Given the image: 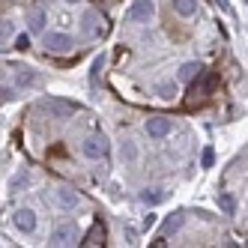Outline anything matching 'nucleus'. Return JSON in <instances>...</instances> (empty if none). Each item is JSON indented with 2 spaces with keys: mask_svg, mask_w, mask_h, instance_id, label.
<instances>
[{
  "mask_svg": "<svg viewBox=\"0 0 248 248\" xmlns=\"http://www.w3.org/2000/svg\"><path fill=\"white\" fill-rule=\"evenodd\" d=\"M153 12H155L153 0H135V3L126 9V21L129 24H147L153 18Z\"/></svg>",
  "mask_w": 248,
  "mask_h": 248,
  "instance_id": "obj_1",
  "label": "nucleus"
},
{
  "mask_svg": "<svg viewBox=\"0 0 248 248\" xmlns=\"http://www.w3.org/2000/svg\"><path fill=\"white\" fill-rule=\"evenodd\" d=\"M81 155L84 158H102V155H108V138H105V135H90L81 144Z\"/></svg>",
  "mask_w": 248,
  "mask_h": 248,
  "instance_id": "obj_2",
  "label": "nucleus"
},
{
  "mask_svg": "<svg viewBox=\"0 0 248 248\" xmlns=\"http://www.w3.org/2000/svg\"><path fill=\"white\" fill-rule=\"evenodd\" d=\"M75 242H78V227H75L72 221L57 224L54 233H51V245H57V248H63V245H75Z\"/></svg>",
  "mask_w": 248,
  "mask_h": 248,
  "instance_id": "obj_3",
  "label": "nucleus"
},
{
  "mask_svg": "<svg viewBox=\"0 0 248 248\" xmlns=\"http://www.w3.org/2000/svg\"><path fill=\"white\" fill-rule=\"evenodd\" d=\"M78 203H81V194L75 188H69V186L54 188V206L57 209H75Z\"/></svg>",
  "mask_w": 248,
  "mask_h": 248,
  "instance_id": "obj_4",
  "label": "nucleus"
},
{
  "mask_svg": "<svg viewBox=\"0 0 248 248\" xmlns=\"http://www.w3.org/2000/svg\"><path fill=\"white\" fill-rule=\"evenodd\" d=\"M12 224L21 230V233H33V230H36V212L33 209H18L12 216Z\"/></svg>",
  "mask_w": 248,
  "mask_h": 248,
  "instance_id": "obj_5",
  "label": "nucleus"
},
{
  "mask_svg": "<svg viewBox=\"0 0 248 248\" xmlns=\"http://www.w3.org/2000/svg\"><path fill=\"white\" fill-rule=\"evenodd\" d=\"M45 48L51 54H66L69 48H72V39L66 36V33H48L45 36Z\"/></svg>",
  "mask_w": 248,
  "mask_h": 248,
  "instance_id": "obj_6",
  "label": "nucleus"
},
{
  "mask_svg": "<svg viewBox=\"0 0 248 248\" xmlns=\"http://www.w3.org/2000/svg\"><path fill=\"white\" fill-rule=\"evenodd\" d=\"M81 27L90 33V36H102V33H105V18H102L99 12H93V9H90V12H84Z\"/></svg>",
  "mask_w": 248,
  "mask_h": 248,
  "instance_id": "obj_7",
  "label": "nucleus"
},
{
  "mask_svg": "<svg viewBox=\"0 0 248 248\" xmlns=\"http://www.w3.org/2000/svg\"><path fill=\"white\" fill-rule=\"evenodd\" d=\"M170 132V120L168 117H150L147 120V135L150 138H165Z\"/></svg>",
  "mask_w": 248,
  "mask_h": 248,
  "instance_id": "obj_8",
  "label": "nucleus"
},
{
  "mask_svg": "<svg viewBox=\"0 0 248 248\" xmlns=\"http://www.w3.org/2000/svg\"><path fill=\"white\" fill-rule=\"evenodd\" d=\"M102 242H105V227H102V221H96L90 230H87L84 245H102Z\"/></svg>",
  "mask_w": 248,
  "mask_h": 248,
  "instance_id": "obj_9",
  "label": "nucleus"
},
{
  "mask_svg": "<svg viewBox=\"0 0 248 248\" xmlns=\"http://www.w3.org/2000/svg\"><path fill=\"white\" fill-rule=\"evenodd\" d=\"M198 75H201V63H198V60H191V63H186V66H180V81L191 84Z\"/></svg>",
  "mask_w": 248,
  "mask_h": 248,
  "instance_id": "obj_10",
  "label": "nucleus"
},
{
  "mask_svg": "<svg viewBox=\"0 0 248 248\" xmlns=\"http://www.w3.org/2000/svg\"><path fill=\"white\" fill-rule=\"evenodd\" d=\"M27 24H30V33H42L45 30V9H33Z\"/></svg>",
  "mask_w": 248,
  "mask_h": 248,
  "instance_id": "obj_11",
  "label": "nucleus"
},
{
  "mask_svg": "<svg viewBox=\"0 0 248 248\" xmlns=\"http://www.w3.org/2000/svg\"><path fill=\"white\" fill-rule=\"evenodd\" d=\"M173 9L183 15V18H188V15L198 12V0H173Z\"/></svg>",
  "mask_w": 248,
  "mask_h": 248,
  "instance_id": "obj_12",
  "label": "nucleus"
},
{
  "mask_svg": "<svg viewBox=\"0 0 248 248\" xmlns=\"http://www.w3.org/2000/svg\"><path fill=\"white\" fill-rule=\"evenodd\" d=\"M27 186H30V173H21V176H15V180L9 183V191H12V194H18V191L27 188Z\"/></svg>",
  "mask_w": 248,
  "mask_h": 248,
  "instance_id": "obj_13",
  "label": "nucleus"
},
{
  "mask_svg": "<svg viewBox=\"0 0 248 248\" xmlns=\"http://www.w3.org/2000/svg\"><path fill=\"white\" fill-rule=\"evenodd\" d=\"M135 155H138L135 144H132V140H126V144H123V150H120V158H123V162H135Z\"/></svg>",
  "mask_w": 248,
  "mask_h": 248,
  "instance_id": "obj_14",
  "label": "nucleus"
},
{
  "mask_svg": "<svg viewBox=\"0 0 248 248\" xmlns=\"http://www.w3.org/2000/svg\"><path fill=\"white\" fill-rule=\"evenodd\" d=\"M218 206H221V209L227 212V216H230V212H233V209H236V201H233V198H230V194H218Z\"/></svg>",
  "mask_w": 248,
  "mask_h": 248,
  "instance_id": "obj_15",
  "label": "nucleus"
},
{
  "mask_svg": "<svg viewBox=\"0 0 248 248\" xmlns=\"http://www.w3.org/2000/svg\"><path fill=\"white\" fill-rule=\"evenodd\" d=\"M140 201H144V203H158V201H162V194H158V191H144V194H140Z\"/></svg>",
  "mask_w": 248,
  "mask_h": 248,
  "instance_id": "obj_16",
  "label": "nucleus"
},
{
  "mask_svg": "<svg viewBox=\"0 0 248 248\" xmlns=\"http://www.w3.org/2000/svg\"><path fill=\"white\" fill-rule=\"evenodd\" d=\"M12 36V24L9 21H3V39H9Z\"/></svg>",
  "mask_w": 248,
  "mask_h": 248,
  "instance_id": "obj_17",
  "label": "nucleus"
},
{
  "mask_svg": "<svg viewBox=\"0 0 248 248\" xmlns=\"http://www.w3.org/2000/svg\"><path fill=\"white\" fill-rule=\"evenodd\" d=\"M27 42H30V36H18V39H15V45H18V48H27Z\"/></svg>",
  "mask_w": 248,
  "mask_h": 248,
  "instance_id": "obj_18",
  "label": "nucleus"
},
{
  "mask_svg": "<svg viewBox=\"0 0 248 248\" xmlns=\"http://www.w3.org/2000/svg\"><path fill=\"white\" fill-rule=\"evenodd\" d=\"M162 96H173V84H165L162 87Z\"/></svg>",
  "mask_w": 248,
  "mask_h": 248,
  "instance_id": "obj_19",
  "label": "nucleus"
},
{
  "mask_svg": "<svg viewBox=\"0 0 248 248\" xmlns=\"http://www.w3.org/2000/svg\"><path fill=\"white\" fill-rule=\"evenodd\" d=\"M66 3H78V0H66Z\"/></svg>",
  "mask_w": 248,
  "mask_h": 248,
  "instance_id": "obj_20",
  "label": "nucleus"
}]
</instances>
